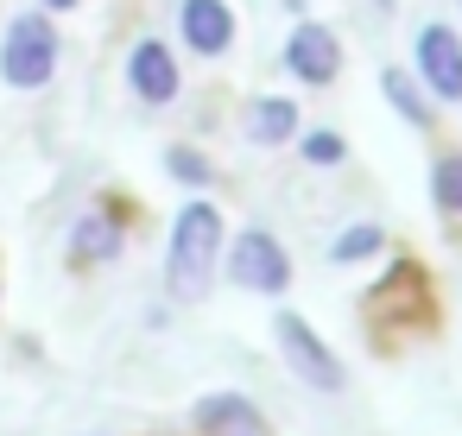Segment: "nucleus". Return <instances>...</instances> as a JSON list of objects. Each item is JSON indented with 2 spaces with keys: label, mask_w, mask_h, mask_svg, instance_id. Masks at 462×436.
<instances>
[{
  "label": "nucleus",
  "mask_w": 462,
  "mask_h": 436,
  "mask_svg": "<svg viewBox=\"0 0 462 436\" xmlns=\"http://www.w3.org/2000/svg\"><path fill=\"white\" fill-rule=\"evenodd\" d=\"M127 89L146 108H171L184 95V64L171 58L165 39H134V51H127Z\"/></svg>",
  "instance_id": "nucleus-8"
},
{
  "label": "nucleus",
  "mask_w": 462,
  "mask_h": 436,
  "mask_svg": "<svg viewBox=\"0 0 462 436\" xmlns=\"http://www.w3.org/2000/svg\"><path fill=\"white\" fill-rule=\"evenodd\" d=\"M386 253V228L380 222H348L336 241H329V266H367Z\"/></svg>",
  "instance_id": "nucleus-14"
},
{
  "label": "nucleus",
  "mask_w": 462,
  "mask_h": 436,
  "mask_svg": "<svg viewBox=\"0 0 462 436\" xmlns=\"http://www.w3.org/2000/svg\"><path fill=\"white\" fill-rule=\"evenodd\" d=\"M127 253V215L115 203H96L70 228V266H115Z\"/></svg>",
  "instance_id": "nucleus-9"
},
{
  "label": "nucleus",
  "mask_w": 462,
  "mask_h": 436,
  "mask_svg": "<svg viewBox=\"0 0 462 436\" xmlns=\"http://www.w3.org/2000/svg\"><path fill=\"white\" fill-rule=\"evenodd\" d=\"M285 70H291V83H304V89H329L336 77H342V39H336V26H323V20H304L298 14V26L285 32Z\"/></svg>",
  "instance_id": "nucleus-6"
},
{
  "label": "nucleus",
  "mask_w": 462,
  "mask_h": 436,
  "mask_svg": "<svg viewBox=\"0 0 462 436\" xmlns=\"http://www.w3.org/2000/svg\"><path fill=\"white\" fill-rule=\"evenodd\" d=\"M273 348H279V360L291 367V379L298 386H310V392H348V367L336 360V348L298 316V310H273Z\"/></svg>",
  "instance_id": "nucleus-4"
},
{
  "label": "nucleus",
  "mask_w": 462,
  "mask_h": 436,
  "mask_svg": "<svg viewBox=\"0 0 462 436\" xmlns=\"http://www.w3.org/2000/svg\"><path fill=\"white\" fill-rule=\"evenodd\" d=\"M430 209L443 222H462V146H443L430 159Z\"/></svg>",
  "instance_id": "nucleus-13"
},
{
  "label": "nucleus",
  "mask_w": 462,
  "mask_h": 436,
  "mask_svg": "<svg viewBox=\"0 0 462 436\" xmlns=\"http://www.w3.org/2000/svg\"><path fill=\"white\" fill-rule=\"evenodd\" d=\"M165 177L184 184V190H209V184H216V165H209L203 146H171V152H165Z\"/></svg>",
  "instance_id": "nucleus-16"
},
{
  "label": "nucleus",
  "mask_w": 462,
  "mask_h": 436,
  "mask_svg": "<svg viewBox=\"0 0 462 436\" xmlns=\"http://www.w3.org/2000/svg\"><path fill=\"white\" fill-rule=\"evenodd\" d=\"M45 14H70V7H83V0H39Z\"/></svg>",
  "instance_id": "nucleus-17"
},
{
  "label": "nucleus",
  "mask_w": 462,
  "mask_h": 436,
  "mask_svg": "<svg viewBox=\"0 0 462 436\" xmlns=\"http://www.w3.org/2000/svg\"><path fill=\"white\" fill-rule=\"evenodd\" d=\"M222 272L235 291H254V297H285L291 291V253L273 228H241L228 234L222 247Z\"/></svg>",
  "instance_id": "nucleus-3"
},
{
  "label": "nucleus",
  "mask_w": 462,
  "mask_h": 436,
  "mask_svg": "<svg viewBox=\"0 0 462 436\" xmlns=\"http://www.w3.org/2000/svg\"><path fill=\"white\" fill-rule=\"evenodd\" d=\"M380 95H386V108H393L405 127H418V133L437 127V102L424 95V83H418L411 70H380Z\"/></svg>",
  "instance_id": "nucleus-12"
},
{
  "label": "nucleus",
  "mask_w": 462,
  "mask_h": 436,
  "mask_svg": "<svg viewBox=\"0 0 462 436\" xmlns=\"http://www.w3.org/2000/svg\"><path fill=\"white\" fill-rule=\"evenodd\" d=\"M58 58H64V39L51 26V14L45 7L39 14H20L7 26V39H0V83L20 89V95H32V89H45L58 77Z\"/></svg>",
  "instance_id": "nucleus-2"
},
{
  "label": "nucleus",
  "mask_w": 462,
  "mask_h": 436,
  "mask_svg": "<svg viewBox=\"0 0 462 436\" xmlns=\"http://www.w3.org/2000/svg\"><path fill=\"white\" fill-rule=\"evenodd\" d=\"M411 77L424 83L430 102H443V108L462 102V32L449 20H424L411 32Z\"/></svg>",
  "instance_id": "nucleus-5"
},
{
  "label": "nucleus",
  "mask_w": 462,
  "mask_h": 436,
  "mask_svg": "<svg viewBox=\"0 0 462 436\" xmlns=\"http://www.w3.org/2000/svg\"><path fill=\"white\" fill-rule=\"evenodd\" d=\"M298 159L310 165V171H342L348 165V140L336 133V127H298Z\"/></svg>",
  "instance_id": "nucleus-15"
},
{
  "label": "nucleus",
  "mask_w": 462,
  "mask_h": 436,
  "mask_svg": "<svg viewBox=\"0 0 462 436\" xmlns=\"http://www.w3.org/2000/svg\"><path fill=\"white\" fill-rule=\"evenodd\" d=\"M222 247H228V222H222V203H209L203 190L178 209L171 222V241H165V291L171 304H203L216 272H222Z\"/></svg>",
  "instance_id": "nucleus-1"
},
{
  "label": "nucleus",
  "mask_w": 462,
  "mask_h": 436,
  "mask_svg": "<svg viewBox=\"0 0 462 436\" xmlns=\"http://www.w3.org/2000/svg\"><path fill=\"white\" fill-rule=\"evenodd\" d=\"M178 39H184L190 58L222 64L235 51V39H241V20H235L228 0H178Z\"/></svg>",
  "instance_id": "nucleus-7"
},
{
  "label": "nucleus",
  "mask_w": 462,
  "mask_h": 436,
  "mask_svg": "<svg viewBox=\"0 0 462 436\" xmlns=\"http://www.w3.org/2000/svg\"><path fill=\"white\" fill-rule=\"evenodd\" d=\"M241 133H247V146H285V140H298V102L291 95H254L241 108Z\"/></svg>",
  "instance_id": "nucleus-11"
},
{
  "label": "nucleus",
  "mask_w": 462,
  "mask_h": 436,
  "mask_svg": "<svg viewBox=\"0 0 462 436\" xmlns=\"http://www.w3.org/2000/svg\"><path fill=\"white\" fill-rule=\"evenodd\" d=\"M190 423H197V436H273L266 411L247 392H203Z\"/></svg>",
  "instance_id": "nucleus-10"
}]
</instances>
